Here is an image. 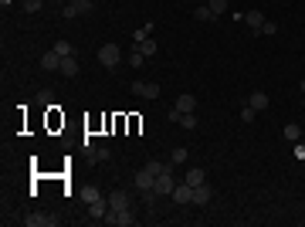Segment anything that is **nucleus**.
I'll return each instance as SVG.
<instances>
[{
    "instance_id": "6ab92c4d",
    "label": "nucleus",
    "mask_w": 305,
    "mask_h": 227,
    "mask_svg": "<svg viewBox=\"0 0 305 227\" xmlns=\"http://www.w3.org/2000/svg\"><path fill=\"white\" fill-rule=\"evenodd\" d=\"M177 125H183L187 132H193V129H197V112H180V119H177Z\"/></svg>"
},
{
    "instance_id": "dca6fc26",
    "label": "nucleus",
    "mask_w": 305,
    "mask_h": 227,
    "mask_svg": "<svg viewBox=\"0 0 305 227\" xmlns=\"http://www.w3.org/2000/svg\"><path fill=\"white\" fill-rule=\"evenodd\" d=\"M248 105L254 109V112H265V109H268V95H265V92H251Z\"/></svg>"
},
{
    "instance_id": "aec40b11",
    "label": "nucleus",
    "mask_w": 305,
    "mask_h": 227,
    "mask_svg": "<svg viewBox=\"0 0 305 227\" xmlns=\"http://www.w3.org/2000/svg\"><path fill=\"white\" fill-rule=\"evenodd\" d=\"M187 183H190V187H197V183H207V173H203L200 166H193V170H187Z\"/></svg>"
},
{
    "instance_id": "2eb2a0df",
    "label": "nucleus",
    "mask_w": 305,
    "mask_h": 227,
    "mask_svg": "<svg viewBox=\"0 0 305 227\" xmlns=\"http://www.w3.org/2000/svg\"><path fill=\"white\" fill-rule=\"evenodd\" d=\"M244 21H248L251 34H258V31H261V24H265V14H261V11H248V14H244Z\"/></svg>"
},
{
    "instance_id": "7ed1b4c3",
    "label": "nucleus",
    "mask_w": 305,
    "mask_h": 227,
    "mask_svg": "<svg viewBox=\"0 0 305 227\" xmlns=\"http://www.w3.org/2000/svg\"><path fill=\"white\" fill-rule=\"evenodd\" d=\"M169 200H173L177 207H187V204H193V187H190L187 180H183V183H177V187H173V193H169Z\"/></svg>"
},
{
    "instance_id": "f03ea898",
    "label": "nucleus",
    "mask_w": 305,
    "mask_h": 227,
    "mask_svg": "<svg viewBox=\"0 0 305 227\" xmlns=\"http://www.w3.org/2000/svg\"><path fill=\"white\" fill-rule=\"evenodd\" d=\"M119 61H122L119 44H102L99 48V65H102V68H119Z\"/></svg>"
},
{
    "instance_id": "a878e982",
    "label": "nucleus",
    "mask_w": 305,
    "mask_h": 227,
    "mask_svg": "<svg viewBox=\"0 0 305 227\" xmlns=\"http://www.w3.org/2000/svg\"><path fill=\"white\" fill-rule=\"evenodd\" d=\"M146 170L153 173V176H159V173L166 170V163H159V159H149V163H146Z\"/></svg>"
},
{
    "instance_id": "b1692460",
    "label": "nucleus",
    "mask_w": 305,
    "mask_h": 227,
    "mask_svg": "<svg viewBox=\"0 0 305 227\" xmlns=\"http://www.w3.org/2000/svg\"><path fill=\"white\" fill-rule=\"evenodd\" d=\"M207 7H210V11H214L217 17H221V14L227 11V0H207Z\"/></svg>"
},
{
    "instance_id": "f704fd0d",
    "label": "nucleus",
    "mask_w": 305,
    "mask_h": 227,
    "mask_svg": "<svg viewBox=\"0 0 305 227\" xmlns=\"http://www.w3.org/2000/svg\"><path fill=\"white\" fill-rule=\"evenodd\" d=\"M302 105H305V95H302Z\"/></svg>"
},
{
    "instance_id": "f3484780",
    "label": "nucleus",
    "mask_w": 305,
    "mask_h": 227,
    "mask_svg": "<svg viewBox=\"0 0 305 227\" xmlns=\"http://www.w3.org/2000/svg\"><path fill=\"white\" fill-rule=\"evenodd\" d=\"M193 17L197 21H203V24H210V21H217V14L207 7V4H197V11H193Z\"/></svg>"
},
{
    "instance_id": "9b49d317",
    "label": "nucleus",
    "mask_w": 305,
    "mask_h": 227,
    "mask_svg": "<svg viewBox=\"0 0 305 227\" xmlns=\"http://www.w3.org/2000/svg\"><path fill=\"white\" fill-rule=\"evenodd\" d=\"M58 71H61L65 78H75V75H78V58H75V55H65V58H61V68H58Z\"/></svg>"
},
{
    "instance_id": "5701e85b",
    "label": "nucleus",
    "mask_w": 305,
    "mask_h": 227,
    "mask_svg": "<svg viewBox=\"0 0 305 227\" xmlns=\"http://www.w3.org/2000/svg\"><path fill=\"white\" fill-rule=\"evenodd\" d=\"M21 7H24V11H27V14H37V11H41V7H45V0H24Z\"/></svg>"
},
{
    "instance_id": "9d476101",
    "label": "nucleus",
    "mask_w": 305,
    "mask_h": 227,
    "mask_svg": "<svg viewBox=\"0 0 305 227\" xmlns=\"http://www.w3.org/2000/svg\"><path fill=\"white\" fill-rule=\"evenodd\" d=\"M41 68H45V71H58V68H61V55H58L55 48L41 55Z\"/></svg>"
},
{
    "instance_id": "0eeeda50",
    "label": "nucleus",
    "mask_w": 305,
    "mask_h": 227,
    "mask_svg": "<svg viewBox=\"0 0 305 227\" xmlns=\"http://www.w3.org/2000/svg\"><path fill=\"white\" fill-rule=\"evenodd\" d=\"M21 224L24 227H55L58 217H51V214H27V217H21Z\"/></svg>"
},
{
    "instance_id": "412c9836",
    "label": "nucleus",
    "mask_w": 305,
    "mask_h": 227,
    "mask_svg": "<svg viewBox=\"0 0 305 227\" xmlns=\"http://www.w3.org/2000/svg\"><path fill=\"white\" fill-rule=\"evenodd\" d=\"M81 200H85V204H95V200H105V197H102L99 187H85V190H81Z\"/></svg>"
},
{
    "instance_id": "bb28decb",
    "label": "nucleus",
    "mask_w": 305,
    "mask_h": 227,
    "mask_svg": "<svg viewBox=\"0 0 305 227\" xmlns=\"http://www.w3.org/2000/svg\"><path fill=\"white\" fill-rule=\"evenodd\" d=\"M149 34H153V24H143V27L133 34V41H143V37H149Z\"/></svg>"
},
{
    "instance_id": "f8f14e48",
    "label": "nucleus",
    "mask_w": 305,
    "mask_h": 227,
    "mask_svg": "<svg viewBox=\"0 0 305 227\" xmlns=\"http://www.w3.org/2000/svg\"><path fill=\"white\" fill-rule=\"evenodd\" d=\"M173 109H180V112H197V95H190V92H183L180 99L173 102Z\"/></svg>"
},
{
    "instance_id": "a211bd4d",
    "label": "nucleus",
    "mask_w": 305,
    "mask_h": 227,
    "mask_svg": "<svg viewBox=\"0 0 305 227\" xmlns=\"http://www.w3.org/2000/svg\"><path fill=\"white\" fill-rule=\"evenodd\" d=\"M282 136L288 139V143H298V139H302V125H298V122H288L282 129Z\"/></svg>"
},
{
    "instance_id": "f257e3e1",
    "label": "nucleus",
    "mask_w": 305,
    "mask_h": 227,
    "mask_svg": "<svg viewBox=\"0 0 305 227\" xmlns=\"http://www.w3.org/2000/svg\"><path fill=\"white\" fill-rule=\"evenodd\" d=\"M102 224H112V227H133V224H136V207H125V210H109Z\"/></svg>"
},
{
    "instance_id": "393cba45",
    "label": "nucleus",
    "mask_w": 305,
    "mask_h": 227,
    "mask_svg": "<svg viewBox=\"0 0 305 227\" xmlns=\"http://www.w3.org/2000/svg\"><path fill=\"white\" fill-rule=\"evenodd\" d=\"M143 61H146V55H143L139 48H133V55H129V65H133V68H139Z\"/></svg>"
},
{
    "instance_id": "6e6552de",
    "label": "nucleus",
    "mask_w": 305,
    "mask_h": 227,
    "mask_svg": "<svg viewBox=\"0 0 305 227\" xmlns=\"http://www.w3.org/2000/svg\"><path fill=\"white\" fill-rule=\"evenodd\" d=\"M105 200H109V210H125V207H133V197L125 190H112Z\"/></svg>"
},
{
    "instance_id": "c756f323",
    "label": "nucleus",
    "mask_w": 305,
    "mask_h": 227,
    "mask_svg": "<svg viewBox=\"0 0 305 227\" xmlns=\"http://www.w3.org/2000/svg\"><path fill=\"white\" fill-rule=\"evenodd\" d=\"M258 34H278V24L265 21V24H261V31H258Z\"/></svg>"
},
{
    "instance_id": "423d86ee",
    "label": "nucleus",
    "mask_w": 305,
    "mask_h": 227,
    "mask_svg": "<svg viewBox=\"0 0 305 227\" xmlns=\"http://www.w3.org/2000/svg\"><path fill=\"white\" fill-rule=\"evenodd\" d=\"M173 187H177V183H173L169 170H163L156 180H153V190H156V197H169V193H173Z\"/></svg>"
},
{
    "instance_id": "1a4fd4ad",
    "label": "nucleus",
    "mask_w": 305,
    "mask_h": 227,
    "mask_svg": "<svg viewBox=\"0 0 305 227\" xmlns=\"http://www.w3.org/2000/svg\"><path fill=\"white\" fill-rule=\"evenodd\" d=\"M210 200H214V187H210V183H197V187H193V204L207 207Z\"/></svg>"
},
{
    "instance_id": "7c9ffc66",
    "label": "nucleus",
    "mask_w": 305,
    "mask_h": 227,
    "mask_svg": "<svg viewBox=\"0 0 305 227\" xmlns=\"http://www.w3.org/2000/svg\"><path fill=\"white\" fill-rule=\"evenodd\" d=\"M254 115H258V112H254L251 105H244V109H241V119H244V122H254Z\"/></svg>"
},
{
    "instance_id": "2f4dec72",
    "label": "nucleus",
    "mask_w": 305,
    "mask_h": 227,
    "mask_svg": "<svg viewBox=\"0 0 305 227\" xmlns=\"http://www.w3.org/2000/svg\"><path fill=\"white\" fill-rule=\"evenodd\" d=\"M11 4H14V0H0V7H4V11H7V7H11Z\"/></svg>"
},
{
    "instance_id": "473e14b6",
    "label": "nucleus",
    "mask_w": 305,
    "mask_h": 227,
    "mask_svg": "<svg viewBox=\"0 0 305 227\" xmlns=\"http://www.w3.org/2000/svg\"><path fill=\"white\" fill-rule=\"evenodd\" d=\"M58 4H71V0H58Z\"/></svg>"
},
{
    "instance_id": "39448f33",
    "label": "nucleus",
    "mask_w": 305,
    "mask_h": 227,
    "mask_svg": "<svg viewBox=\"0 0 305 227\" xmlns=\"http://www.w3.org/2000/svg\"><path fill=\"white\" fill-rule=\"evenodd\" d=\"M129 88H133V95H139V99H159V92H163L156 81H133Z\"/></svg>"
},
{
    "instance_id": "72a5a7b5",
    "label": "nucleus",
    "mask_w": 305,
    "mask_h": 227,
    "mask_svg": "<svg viewBox=\"0 0 305 227\" xmlns=\"http://www.w3.org/2000/svg\"><path fill=\"white\" fill-rule=\"evenodd\" d=\"M302 95H305V81H302Z\"/></svg>"
},
{
    "instance_id": "4468645a",
    "label": "nucleus",
    "mask_w": 305,
    "mask_h": 227,
    "mask_svg": "<svg viewBox=\"0 0 305 227\" xmlns=\"http://www.w3.org/2000/svg\"><path fill=\"white\" fill-rule=\"evenodd\" d=\"M153 180H156V176H153V173L143 166V170L136 173V190H153Z\"/></svg>"
},
{
    "instance_id": "4be33fe9",
    "label": "nucleus",
    "mask_w": 305,
    "mask_h": 227,
    "mask_svg": "<svg viewBox=\"0 0 305 227\" xmlns=\"http://www.w3.org/2000/svg\"><path fill=\"white\" fill-rule=\"evenodd\" d=\"M136 48H139V51H143V55H156V41H153V37H143V41H136Z\"/></svg>"
},
{
    "instance_id": "c85d7f7f",
    "label": "nucleus",
    "mask_w": 305,
    "mask_h": 227,
    "mask_svg": "<svg viewBox=\"0 0 305 227\" xmlns=\"http://www.w3.org/2000/svg\"><path fill=\"white\" fill-rule=\"evenodd\" d=\"M55 51L65 58V55H71V44H68V41H55Z\"/></svg>"
},
{
    "instance_id": "ddd939ff",
    "label": "nucleus",
    "mask_w": 305,
    "mask_h": 227,
    "mask_svg": "<svg viewBox=\"0 0 305 227\" xmlns=\"http://www.w3.org/2000/svg\"><path fill=\"white\" fill-rule=\"evenodd\" d=\"M105 214H109V200H95V204H89V220H105Z\"/></svg>"
},
{
    "instance_id": "20e7f679",
    "label": "nucleus",
    "mask_w": 305,
    "mask_h": 227,
    "mask_svg": "<svg viewBox=\"0 0 305 227\" xmlns=\"http://www.w3.org/2000/svg\"><path fill=\"white\" fill-rule=\"evenodd\" d=\"M92 0H71V4H61V17H81V14H92Z\"/></svg>"
},
{
    "instance_id": "cd10ccee",
    "label": "nucleus",
    "mask_w": 305,
    "mask_h": 227,
    "mask_svg": "<svg viewBox=\"0 0 305 227\" xmlns=\"http://www.w3.org/2000/svg\"><path fill=\"white\" fill-rule=\"evenodd\" d=\"M187 156H190V153H187V146H177V149H173V163H187Z\"/></svg>"
}]
</instances>
